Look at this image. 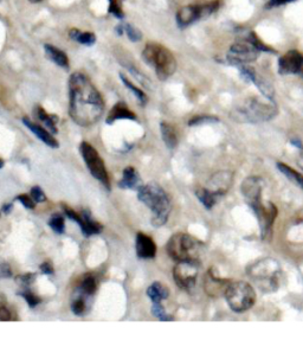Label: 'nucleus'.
Returning <instances> with one entry per match:
<instances>
[{
    "instance_id": "nucleus-1",
    "label": "nucleus",
    "mask_w": 303,
    "mask_h": 340,
    "mask_svg": "<svg viewBox=\"0 0 303 340\" xmlns=\"http://www.w3.org/2000/svg\"><path fill=\"white\" fill-rule=\"evenodd\" d=\"M104 111V101L91 81L82 73L69 78V115L75 124L89 127L100 120Z\"/></svg>"
},
{
    "instance_id": "nucleus-2",
    "label": "nucleus",
    "mask_w": 303,
    "mask_h": 340,
    "mask_svg": "<svg viewBox=\"0 0 303 340\" xmlns=\"http://www.w3.org/2000/svg\"><path fill=\"white\" fill-rule=\"evenodd\" d=\"M138 198L152 210V225H165L171 212V202L165 190L156 183L142 185L138 189Z\"/></svg>"
},
{
    "instance_id": "nucleus-3",
    "label": "nucleus",
    "mask_w": 303,
    "mask_h": 340,
    "mask_svg": "<svg viewBox=\"0 0 303 340\" xmlns=\"http://www.w3.org/2000/svg\"><path fill=\"white\" fill-rule=\"evenodd\" d=\"M247 273L257 287L265 293L277 291L282 280L280 263L271 257L261 258L248 267Z\"/></svg>"
},
{
    "instance_id": "nucleus-4",
    "label": "nucleus",
    "mask_w": 303,
    "mask_h": 340,
    "mask_svg": "<svg viewBox=\"0 0 303 340\" xmlns=\"http://www.w3.org/2000/svg\"><path fill=\"white\" fill-rule=\"evenodd\" d=\"M142 60L153 68L160 81H166L175 73L176 61L167 47L158 43H148L142 50Z\"/></svg>"
},
{
    "instance_id": "nucleus-5",
    "label": "nucleus",
    "mask_w": 303,
    "mask_h": 340,
    "mask_svg": "<svg viewBox=\"0 0 303 340\" xmlns=\"http://www.w3.org/2000/svg\"><path fill=\"white\" fill-rule=\"evenodd\" d=\"M204 244L187 234H175L167 243V253L178 262L199 263L204 251Z\"/></svg>"
},
{
    "instance_id": "nucleus-6",
    "label": "nucleus",
    "mask_w": 303,
    "mask_h": 340,
    "mask_svg": "<svg viewBox=\"0 0 303 340\" xmlns=\"http://www.w3.org/2000/svg\"><path fill=\"white\" fill-rule=\"evenodd\" d=\"M276 115L277 107L274 101L265 102L260 98H251L245 102L243 106L238 107L232 117L237 121L258 124V122L271 120Z\"/></svg>"
},
{
    "instance_id": "nucleus-7",
    "label": "nucleus",
    "mask_w": 303,
    "mask_h": 340,
    "mask_svg": "<svg viewBox=\"0 0 303 340\" xmlns=\"http://www.w3.org/2000/svg\"><path fill=\"white\" fill-rule=\"evenodd\" d=\"M225 299L233 312L241 313L253 307L256 301V293L253 286L244 281L232 282L227 286Z\"/></svg>"
},
{
    "instance_id": "nucleus-8",
    "label": "nucleus",
    "mask_w": 303,
    "mask_h": 340,
    "mask_svg": "<svg viewBox=\"0 0 303 340\" xmlns=\"http://www.w3.org/2000/svg\"><path fill=\"white\" fill-rule=\"evenodd\" d=\"M219 9V2L213 0V2L205 3V4H196V5H187L184 6L176 12L175 19L176 24L180 29L187 28L192 25L193 23L198 20L206 18L217 11Z\"/></svg>"
},
{
    "instance_id": "nucleus-9",
    "label": "nucleus",
    "mask_w": 303,
    "mask_h": 340,
    "mask_svg": "<svg viewBox=\"0 0 303 340\" xmlns=\"http://www.w3.org/2000/svg\"><path fill=\"white\" fill-rule=\"evenodd\" d=\"M80 151L91 176L94 178H96L98 182H101L102 185L109 191L110 190V180H109V176L107 173V169H105L104 162L102 160L100 154H98V152L87 141L82 142L80 146Z\"/></svg>"
},
{
    "instance_id": "nucleus-10",
    "label": "nucleus",
    "mask_w": 303,
    "mask_h": 340,
    "mask_svg": "<svg viewBox=\"0 0 303 340\" xmlns=\"http://www.w3.org/2000/svg\"><path fill=\"white\" fill-rule=\"evenodd\" d=\"M260 53L261 50L248 37V39L238 40L230 47L229 52L226 55V60L232 66L240 67L256 61Z\"/></svg>"
},
{
    "instance_id": "nucleus-11",
    "label": "nucleus",
    "mask_w": 303,
    "mask_h": 340,
    "mask_svg": "<svg viewBox=\"0 0 303 340\" xmlns=\"http://www.w3.org/2000/svg\"><path fill=\"white\" fill-rule=\"evenodd\" d=\"M253 211L256 215L258 223L261 228V236L262 240H268L271 237L272 226H274L275 219L277 216V207L275 204L269 203L268 205H264L263 202H258L251 206Z\"/></svg>"
},
{
    "instance_id": "nucleus-12",
    "label": "nucleus",
    "mask_w": 303,
    "mask_h": 340,
    "mask_svg": "<svg viewBox=\"0 0 303 340\" xmlns=\"http://www.w3.org/2000/svg\"><path fill=\"white\" fill-rule=\"evenodd\" d=\"M198 264L195 262H179L173 269V278L176 286L184 291L195 287L198 276Z\"/></svg>"
},
{
    "instance_id": "nucleus-13",
    "label": "nucleus",
    "mask_w": 303,
    "mask_h": 340,
    "mask_svg": "<svg viewBox=\"0 0 303 340\" xmlns=\"http://www.w3.org/2000/svg\"><path fill=\"white\" fill-rule=\"evenodd\" d=\"M281 75H298L303 77V55L297 50H290L278 61Z\"/></svg>"
},
{
    "instance_id": "nucleus-14",
    "label": "nucleus",
    "mask_w": 303,
    "mask_h": 340,
    "mask_svg": "<svg viewBox=\"0 0 303 340\" xmlns=\"http://www.w3.org/2000/svg\"><path fill=\"white\" fill-rule=\"evenodd\" d=\"M239 70H240L241 76H243L247 81H251V82H253L255 86L260 89V91L263 94V96L265 98L274 101V96H275L274 88H272L271 84L269 83L267 80H264L261 75H258L254 68H250V67H248L247 64H244V66L239 67Z\"/></svg>"
},
{
    "instance_id": "nucleus-15",
    "label": "nucleus",
    "mask_w": 303,
    "mask_h": 340,
    "mask_svg": "<svg viewBox=\"0 0 303 340\" xmlns=\"http://www.w3.org/2000/svg\"><path fill=\"white\" fill-rule=\"evenodd\" d=\"M241 193L249 205L262 200V190H263V182L258 177H249L244 179L240 185Z\"/></svg>"
},
{
    "instance_id": "nucleus-16",
    "label": "nucleus",
    "mask_w": 303,
    "mask_h": 340,
    "mask_svg": "<svg viewBox=\"0 0 303 340\" xmlns=\"http://www.w3.org/2000/svg\"><path fill=\"white\" fill-rule=\"evenodd\" d=\"M233 183V173L230 171H220L214 173L211 177L209 183V190L216 193L217 196L222 197L229 191Z\"/></svg>"
},
{
    "instance_id": "nucleus-17",
    "label": "nucleus",
    "mask_w": 303,
    "mask_h": 340,
    "mask_svg": "<svg viewBox=\"0 0 303 340\" xmlns=\"http://www.w3.org/2000/svg\"><path fill=\"white\" fill-rule=\"evenodd\" d=\"M136 255L140 258H154L156 255V246L152 237L147 235L139 233L136 235L135 241Z\"/></svg>"
},
{
    "instance_id": "nucleus-18",
    "label": "nucleus",
    "mask_w": 303,
    "mask_h": 340,
    "mask_svg": "<svg viewBox=\"0 0 303 340\" xmlns=\"http://www.w3.org/2000/svg\"><path fill=\"white\" fill-rule=\"evenodd\" d=\"M22 121H23V124L25 125L26 127L29 128L30 131H31L32 133L39 139L40 141L44 142V144L52 148L58 147L59 146L58 141L53 138V135L51 134V132L47 131L46 128L42 127V126H39L38 124H35V122H32L29 118H23Z\"/></svg>"
},
{
    "instance_id": "nucleus-19",
    "label": "nucleus",
    "mask_w": 303,
    "mask_h": 340,
    "mask_svg": "<svg viewBox=\"0 0 303 340\" xmlns=\"http://www.w3.org/2000/svg\"><path fill=\"white\" fill-rule=\"evenodd\" d=\"M117 120H136V115L127 107L125 102H117L115 106L111 108L107 117V125H113Z\"/></svg>"
},
{
    "instance_id": "nucleus-20",
    "label": "nucleus",
    "mask_w": 303,
    "mask_h": 340,
    "mask_svg": "<svg viewBox=\"0 0 303 340\" xmlns=\"http://www.w3.org/2000/svg\"><path fill=\"white\" fill-rule=\"evenodd\" d=\"M44 50H45V55L51 62H53L56 66H58L63 69H69V59H68L67 53L63 50L58 49L57 46L51 45V44H45L44 45Z\"/></svg>"
},
{
    "instance_id": "nucleus-21",
    "label": "nucleus",
    "mask_w": 303,
    "mask_h": 340,
    "mask_svg": "<svg viewBox=\"0 0 303 340\" xmlns=\"http://www.w3.org/2000/svg\"><path fill=\"white\" fill-rule=\"evenodd\" d=\"M81 216H82V220L78 225L81 226L82 234H83L84 236L90 237L91 235H97V234L102 233L103 226H102L100 223L95 222V220L91 218V215L89 211L84 210V211H82Z\"/></svg>"
},
{
    "instance_id": "nucleus-22",
    "label": "nucleus",
    "mask_w": 303,
    "mask_h": 340,
    "mask_svg": "<svg viewBox=\"0 0 303 340\" xmlns=\"http://www.w3.org/2000/svg\"><path fill=\"white\" fill-rule=\"evenodd\" d=\"M141 178L138 171L132 166H128L124 169V177L118 183V186L121 189H136L140 188Z\"/></svg>"
},
{
    "instance_id": "nucleus-23",
    "label": "nucleus",
    "mask_w": 303,
    "mask_h": 340,
    "mask_svg": "<svg viewBox=\"0 0 303 340\" xmlns=\"http://www.w3.org/2000/svg\"><path fill=\"white\" fill-rule=\"evenodd\" d=\"M227 281L220 280L212 275L211 273H207L206 280H205V290L209 295H219L220 293H225L227 288Z\"/></svg>"
},
{
    "instance_id": "nucleus-24",
    "label": "nucleus",
    "mask_w": 303,
    "mask_h": 340,
    "mask_svg": "<svg viewBox=\"0 0 303 340\" xmlns=\"http://www.w3.org/2000/svg\"><path fill=\"white\" fill-rule=\"evenodd\" d=\"M160 131H161L162 140L165 142V145L167 146V148L174 149L176 145H178V135H176L174 127L171 124H168V122L162 121L160 124Z\"/></svg>"
},
{
    "instance_id": "nucleus-25",
    "label": "nucleus",
    "mask_w": 303,
    "mask_h": 340,
    "mask_svg": "<svg viewBox=\"0 0 303 340\" xmlns=\"http://www.w3.org/2000/svg\"><path fill=\"white\" fill-rule=\"evenodd\" d=\"M147 295L152 302H161L169 297V290L160 282H154L147 288Z\"/></svg>"
},
{
    "instance_id": "nucleus-26",
    "label": "nucleus",
    "mask_w": 303,
    "mask_h": 340,
    "mask_svg": "<svg viewBox=\"0 0 303 340\" xmlns=\"http://www.w3.org/2000/svg\"><path fill=\"white\" fill-rule=\"evenodd\" d=\"M69 38L75 42L82 44V45L91 46L96 43V36L94 32L81 31L78 29H71L69 31Z\"/></svg>"
},
{
    "instance_id": "nucleus-27",
    "label": "nucleus",
    "mask_w": 303,
    "mask_h": 340,
    "mask_svg": "<svg viewBox=\"0 0 303 340\" xmlns=\"http://www.w3.org/2000/svg\"><path fill=\"white\" fill-rule=\"evenodd\" d=\"M36 115H37V118L43 122L44 126L49 129L51 133L56 134L57 132H58V129H57V122H58V118H57L56 115H51L49 113H46V110L44 109L43 107H39V106L36 108Z\"/></svg>"
},
{
    "instance_id": "nucleus-28",
    "label": "nucleus",
    "mask_w": 303,
    "mask_h": 340,
    "mask_svg": "<svg viewBox=\"0 0 303 340\" xmlns=\"http://www.w3.org/2000/svg\"><path fill=\"white\" fill-rule=\"evenodd\" d=\"M197 197H198V199L202 202V204L204 206L206 207V209H212V207L216 205V203L218 202V199L220 198L219 196H217L216 193L211 191L209 189H199L197 190L196 192Z\"/></svg>"
},
{
    "instance_id": "nucleus-29",
    "label": "nucleus",
    "mask_w": 303,
    "mask_h": 340,
    "mask_svg": "<svg viewBox=\"0 0 303 340\" xmlns=\"http://www.w3.org/2000/svg\"><path fill=\"white\" fill-rule=\"evenodd\" d=\"M120 78H121V81H122V83L125 84L126 88H127V89H129L132 91L133 94H134V96L138 98V101L140 102L141 103V106H145L146 103H147L148 102V97H147V95L145 94V91L144 90H141L140 88L139 87H136L134 83L132 82L131 80H129V78L126 76L125 74H120Z\"/></svg>"
},
{
    "instance_id": "nucleus-30",
    "label": "nucleus",
    "mask_w": 303,
    "mask_h": 340,
    "mask_svg": "<svg viewBox=\"0 0 303 340\" xmlns=\"http://www.w3.org/2000/svg\"><path fill=\"white\" fill-rule=\"evenodd\" d=\"M277 168L280 169V172L282 175H284L287 178L290 180V182L295 183L296 185L299 186L303 190V176L299 175L297 171L292 169L290 166H288L287 164H283V162H277Z\"/></svg>"
},
{
    "instance_id": "nucleus-31",
    "label": "nucleus",
    "mask_w": 303,
    "mask_h": 340,
    "mask_svg": "<svg viewBox=\"0 0 303 340\" xmlns=\"http://www.w3.org/2000/svg\"><path fill=\"white\" fill-rule=\"evenodd\" d=\"M49 225L56 234H58V235L64 234V230H66L64 217L60 215V213H53V215L50 217Z\"/></svg>"
},
{
    "instance_id": "nucleus-32",
    "label": "nucleus",
    "mask_w": 303,
    "mask_h": 340,
    "mask_svg": "<svg viewBox=\"0 0 303 340\" xmlns=\"http://www.w3.org/2000/svg\"><path fill=\"white\" fill-rule=\"evenodd\" d=\"M97 290V282L95 280L94 276L91 275H87L86 277L83 278L81 285V291L84 295H91L94 294Z\"/></svg>"
},
{
    "instance_id": "nucleus-33",
    "label": "nucleus",
    "mask_w": 303,
    "mask_h": 340,
    "mask_svg": "<svg viewBox=\"0 0 303 340\" xmlns=\"http://www.w3.org/2000/svg\"><path fill=\"white\" fill-rule=\"evenodd\" d=\"M108 2H109L108 13L113 15L115 18L117 19H124L125 12L124 10H122V0H108Z\"/></svg>"
},
{
    "instance_id": "nucleus-34",
    "label": "nucleus",
    "mask_w": 303,
    "mask_h": 340,
    "mask_svg": "<svg viewBox=\"0 0 303 340\" xmlns=\"http://www.w3.org/2000/svg\"><path fill=\"white\" fill-rule=\"evenodd\" d=\"M125 33L131 42H139L142 39V32L131 23H125Z\"/></svg>"
},
{
    "instance_id": "nucleus-35",
    "label": "nucleus",
    "mask_w": 303,
    "mask_h": 340,
    "mask_svg": "<svg viewBox=\"0 0 303 340\" xmlns=\"http://www.w3.org/2000/svg\"><path fill=\"white\" fill-rule=\"evenodd\" d=\"M152 313L154 317H156L159 319V320L161 321H171L173 320V317H169V315L166 314L165 309H163L161 302H153V306H152Z\"/></svg>"
},
{
    "instance_id": "nucleus-36",
    "label": "nucleus",
    "mask_w": 303,
    "mask_h": 340,
    "mask_svg": "<svg viewBox=\"0 0 303 340\" xmlns=\"http://www.w3.org/2000/svg\"><path fill=\"white\" fill-rule=\"evenodd\" d=\"M219 119L216 117H210V115H198V117L192 118L189 121V126H199L205 124H213V122H218Z\"/></svg>"
},
{
    "instance_id": "nucleus-37",
    "label": "nucleus",
    "mask_w": 303,
    "mask_h": 340,
    "mask_svg": "<svg viewBox=\"0 0 303 340\" xmlns=\"http://www.w3.org/2000/svg\"><path fill=\"white\" fill-rule=\"evenodd\" d=\"M12 315L10 309L6 307V299L4 295L0 293V321H9L12 320Z\"/></svg>"
},
{
    "instance_id": "nucleus-38",
    "label": "nucleus",
    "mask_w": 303,
    "mask_h": 340,
    "mask_svg": "<svg viewBox=\"0 0 303 340\" xmlns=\"http://www.w3.org/2000/svg\"><path fill=\"white\" fill-rule=\"evenodd\" d=\"M22 297L25 299L26 302H27V305L30 306V307L33 308V307H36V306H38L40 302H42V299H40L39 297H37L36 294H33L31 293V292L30 291H24L22 294Z\"/></svg>"
},
{
    "instance_id": "nucleus-39",
    "label": "nucleus",
    "mask_w": 303,
    "mask_h": 340,
    "mask_svg": "<svg viewBox=\"0 0 303 340\" xmlns=\"http://www.w3.org/2000/svg\"><path fill=\"white\" fill-rule=\"evenodd\" d=\"M16 280L20 286H30L33 281L36 280V274H32V273L22 274V275H19Z\"/></svg>"
},
{
    "instance_id": "nucleus-40",
    "label": "nucleus",
    "mask_w": 303,
    "mask_h": 340,
    "mask_svg": "<svg viewBox=\"0 0 303 340\" xmlns=\"http://www.w3.org/2000/svg\"><path fill=\"white\" fill-rule=\"evenodd\" d=\"M31 195H32V198L35 200L36 203H42V202H45L46 200V197L44 195L43 190L39 188V186H33L31 189Z\"/></svg>"
},
{
    "instance_id": "nucleus-41",
    "label": "nucleus",
    "mask_w": 303,
    "mask_h": 340,
    "mask_svg": "<svg viewBox=\"0 0 303 340\" xmlns=\"http://www.w3.org/2000/svg\"><path fill=\"white\" fill-rule=\"evenodd\" d=\"M17 200H19L20 203L23 204L24 206L26 207V209H29V210H33L35 209V205H36V202L35 200H33V198H31V197H29L27 195H20L17 197Z\"/></svg>"
},
{
    "instance_id": "nucleus-42",
    "label": "nucleus",
    "mask_w": 303,
    "mask_h": 340,
    "mask_svg": "<svg viewBox=\"0 0 303 340\" xmlns=\"http://www.w3.org/2000/svg\"><path fill=\"white\" fill-rule=\"evenodd\" d=\"M71 309H73V312L76 315H82L84 311H86V304H84V301L82 300V299H78V300L74 301L73 306H71Z\"/></svg>"
},
{
    "instance_id": "nucleus-43",
    "label": "nucleus",
    "mask_w": 303,
    "mask_h": 340,
    "mask_svg": "<svg viewBox=\"0 0 303 340\" xmlns=\"http://www.w3.org/2000/svg\"><path fill=\"white\" fill-rule=\"evenodd\" d=\"M40 270L46 275H52L53 274V267L50 262H44L40 264Z\"/></svg>"
},
{
    "instance_id": "nucleus-44",
    "label": "nucleus",
    "mask_w": 303,
    "mask_h": 340,
    "mask_svg": "<svg viewBox=\"0 0 303 340\" xmlns=\"http://www.w3.org/2000/svg\"><path fill=\"white\" fill-rule=\"evenodd\" d=\"M11 269L8 264H2L0 266V277H11Z\"/></svg>"
},
{
    "instance_id": "nucleus-45",
    "label": "nucleus",
    "mask_w": 303,
    "mask_h": 340,
    "mask_svg": "<svg viewBox=\"0 0 303 340\" xmlns=\"http://www.w3.org/2000/svg\"><path fill=\"white\" fill-rule=\"evenodd\" d=\"M294 2V0H269V5L270 6H281L289 4V3Z\"/></svg>"
},
{
    "instance_id": "nucleus-46",
    "label": "nucleus",
    "mask_w": 303,
    "mask_h": 340,
    "mask_svg": "<svg viewBox=\"0 0 303 340\" xmlns=\"http://www.w3.org/2000/svg\"><path fill=\"white\" fill-rule=\"evenodd\" d=\"M115 32H116V35L121 36L125 33V25L124 24H117L116 26H115Z\"/></svg>"
},
{
    "instance_id": "nucleus-47",
    "label": "nucleus",
    "mask_w": 303,
    "mask_h": 340,
    "mask_svg": "<svg viewBox=\"0 0 303 340\" xmlns=\"http://www.w3.org/2000/svg\"><path fill=\"white\" fill-rule=\"evenodd\" d=\"M291 145H294L296 146V147L299 148V149H303V144L299 140H297V139H292L291 140Z\"/></svg>"
},
{
    "instance_id": "nucleus-48",
    "label": "nucleus",
    "mask_w": 303,
    "mask_h": 340,
    "mask_svg": "<svg viewBox=\"0 0 303 340\" xmlns=\"http://www.w3.org/2000/svg\"><path fill=\"white\" fill-rule=\"evenodd\" d=\"M11 209H12V204L10 203V204H5L4 206H3V212L4 213H9L10 211H11Z\"/></svg>"
},
{
    "instance_id": "nucleus-49",
    "label": "nucleus",
    "mask_w": 303,
    "mask_h": 340,
    "mask_svg": "<svg viewBox=\"0 0 303 340\" xmlns=\"http://www.w3.org/2000/svg\"><path fill=\"white\" fill-rule=\"evenodd\" d=\"M297 165L303 169V149H302V152L299 153V155L297 158Z\"/></svg>"
},
{
    "instance_id": "nucleus-50",
    "label": "nucleus",
    "mask_w": 303,
    "mask_h": 340,
    "mask_svg": "<svg viewBox=\"0 0 303 340\" xmlns=\"http://www.w3.org/2000/svg\"><path fill=\"white\" fill-rule=\"evenodd\" d=\"M3 167H4V161H3L2 159H0V169H2Z\"/></svg>"
},
{
    "instance_id": "nucleus-51",
    "label": "nucleus",
    "mask_w": 303,
    "mask_h": 340,
    "mask_svg": "<svg viewBox=\"0 0 303 340\" xmlns=\"http://www.w3.org/2000/svg\"><path fill=\"white\" fill-rule=\"evenodd\" d=\"M30 2H31V3H39V2H42V0H30Z\"/></svg>"
}]
</instances>
